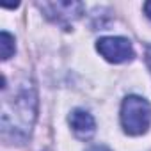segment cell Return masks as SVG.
<instances>
[{"label":"cell","mask_w":151,"mask_h":151,"mask_svg":"<svg viewBox=\"0 0 151 151\" xmlns=\"http://www.w3.org/2000/svg\"><path fill=\"white\" fill-rule=\"evenodd\" d=\"M36 93L32 86H22L13 98L4 93L2 100V128L14 137H27L36 121Z\"/></svg>","instance_id":"6da1fadb"},{"label":"cell","mask_w":151,"mask_h":151,"mask_svg":"<svg viewBox=\"0 0 151 151\" xmlns=\"http://www.w3.org/2000/svg\"><path fill=\"white\" fill-rule=\"evenodd\" d=\"M121 126L128 135H142L151 124V105L146 98L130 94L121 103Z\"/></svg>","instance_id":"7a4b0ae2"},{"label":"cell","mask_w":151,"mask_h":151,"mask_svg":"<svg viewBox=\"0 0 151 151\" xmlns=\"http://www.w3.org/2000/svg\"><path fill=\"white\" fill-rule=\"evenodd\" d=\"M96 50L100 52V55L114 64H121V62H128L135 57V50L130 39L126 37H119V36H107V37H100L96 41Z\"/></svg>","instance_id":"3957f363"},{"label":"cell","mask_w":151,"mask_h":151,"mask_svg":"<svg viewBox=\"0 0 151 151\" xmlns=\"http://www.w3.org/2000/svg\"><path fill=\"white\" fill-rule=\"evenodd\" d=\"M46 18L59 25H69L75 20H78L80 14L84 13V6L80 2H45L39 4Z\"/></svg>","instance_id":"277c9868"},{"label":"cell","mask_w":151,"mask_h":151,"mask_svg":"<svg viewBox=\"0 0 151 151\" xmlns=\"http://www.w3.org/2000/svg\"><path fill=\"white\" fill-rule=\"evenodd\" d=\"M69 124L75 132L78 139H91L96 132V121L94 117L87 112V110H82V109H75L71 114H69Z\"/></svg>","instance_id":"5b68a950"},{"label":"cell","mask_w":151,"mask_h":151,"mask_svg":"<svg viewBox=\"0 0 151 151\" xmlns=\"http://www.w3.org/2000/svg\"><path fill=\"white\" fill-rule=\"evenodd\" d=\"M14 52H16L14 37L7 30H2V34H0V55H2V60H7Z\"/></svg>","instance_id":"8992f818"},{"label":"cell","mask_w":151,"mask_h":151,"mask_svg":"<svg viewBox=\"0 0 151 151\" xmlns=\"http://www.w3.org/2000/svg\"><path fill=\"white\" fill-rule=\"evenodd\" d=\"M87 151H112V149H110V147H107V146H103V144H96V146L89 147Z\"/></svg>","instance_id":"52a82bcc"},{"label":"cell","mask_w":151,"mask_h":151,"mask_svg":"<svg viewBox=\"0 0 151 151\" xmlns=\"http://www.w3.org/2000/svg\"><path fill=\"white\" fill-rule=\"evenodd\" d=\"M144 13H146L147 18H151V2H146L144 4Z\"/></svg>","instance_id":"ba28073f"},{"label":"cell","mask_w":151,"mask_h":151,"mask_svg":"<svg viewBox=\"0 0 151 151\" xmlns=\"http://www.w3.org/2000/svg\"><path fill=\"white\" fill-rule=\"evenodd\" d=\"M146 60H147V66H149V69H151V50L147 52V55H146Z\"/></svg>","instance_id":"9c48e42d"}]
</instances>
